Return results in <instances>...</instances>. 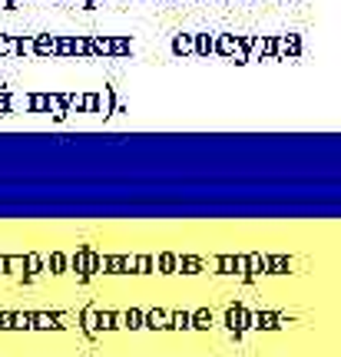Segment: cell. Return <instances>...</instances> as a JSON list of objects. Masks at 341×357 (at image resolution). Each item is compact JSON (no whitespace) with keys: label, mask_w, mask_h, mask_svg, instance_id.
Here are the masks:
<instances>
[{"label":"cell","mask_w":341,"mask_h":357,"mask_svg":"<svg viewBox=\"0 0 341 357\" xmlns=\"http://www.w3.org/2000/svg\"><path fill=\"white\" fill-rule=\"evenodd\" d=\"M57 56H89V43L83 37H57Z\"/></svg>","instance_id":"obj_1"},{"label":"cell","mask_w":341,"mask_h":357,"mask_svg":"<svg viewBox=\"0 0 341 357\" xmlns=\"http://www.w3.org/2000/svg\"><path fill=\"white\" fill-rule=\"evenodd\" d=\"M289 56H302V37H298V33L278 37V56L275 60H289Z\"/></svg>","instance_id":"obj_2"},{"label":"cell","mask_w":341,"mask_h":357,"mask_svg":"<svg viewBox=\"0 0 341 357\" xmlns=\"http://www.w3.org/2000/svg\"><path fill=\"white\" fill-rule=\"evenodd\" d=\"M212 53H219V56H235V53H239V33H215Z\"/></svg>","instance_id":"obj_3"},{"label":"cell","mask_w":341,"mask_h":357,"mask_svg":"<svg viewBox=\"0 0 341 357\" xmlns=\"http://www.w3.org/2000/svg\"><path fill=\"white\" fill-rule=\"evenodd\" d=\"M34 56H57V33H34Z\"/></svg>","instance_id":"obj_4"},{"label":"cell","mask_w":341,"mask_h":357,"mask_svg":"<svg viewBox=\"0 0 341 357\" xmlns=\"http://www.w3.org/2000/svg\"><path fill=\"white\" fill-rule=\"evenodd\" d=\"M116 106H119V102H116V89L113 86H103V93H96V113H116Z\"/></svg>","instance_id":"obj_5"},{"label":"cell","mask_w":341,"mask_h":357,"mask_svg":"<svg viewBox=\"0 0 341 357\" xmlns=\"http://www.w3.org/2000/svg\"><path fill=\"white\" fill-rule=\"evenodd\" d=\"M89 56H113V37H89Z\"/></svg>","instance_id":"obj_6"},{"label":"cell","mask_w":341,"mask_h":357,"mask_svg":"<svg viewBox=\"0 0 341 357\" xmlns=\"http://www.w3.org/2000/svg\"><path fill=\"white\" fill-rule=\"evenodd\" d=\"M215 47V33H192V53L199 56H209Z\"/></svg>","instance_id":"obj_7"},{"label":"cell","mask_w":341,"mask_h":357,"mask_svg":"<svg viewBox=\"0 0 341 357\" xmlns=\"http://www.w3.org/2000/svg\"><path fill=\"white\" fill-rule=\"evenodd\" d=\"M173 53H176V56L192 53V33H179V37H173Z\"/></svg>","instance_id":"obj_8"},{"label":"cell","mask_w":341,"mask_h":357,"mask_svg":"<svg viewBox=\"0 0 341 357\" xmlns=\"http://www.w3.org/2000/svg\"><path fill=\"white\" fill-rule=\"evenodd\" d=\"M129 50H133V43L126 37H113V56H129Z\"/></svg>","instance_id":"obj_9"},{"label":"cell","mask_w":341,"mask_h":357,"mask_svg":"<svg viewBox=\"0 0 341 357\" xmlns=\"http://www.w3.org/2000/svg\"><path fill=\"white\" fill-rule=\"evenodd\" d=\"M13 43H17V37L0 33V56H13Z\"/></svg>","instance_id":"obj_10"},{"label":"cell","mask_w":341,"mask_h":357,"mask_svg":"<svg viewBox=\"0 0 341 357\" xmlns=\"http://www.w3.org/2000/svg\"><path fill=\"white\" fill-rule=\"evenodd\" d=\"M146 321H150V328H166V321H169V314H163V311H152V314H150Z\"/></svg>","instance_id":"obj_11"},{"label":"cell","mask_w":341,"mask_h":357,"mask_svg":"<svg viewBox=\"0 0 341 357\" xmlns=\"http://www.w3.org/2000/svg\"><path fill=\"white\" fill-rule=\"evenodd\" d=\"M83 113H96V93H87V96H83Z\"/></svg>","instance_id":"obj_12"},{"label":"cell","mask_w":341,"mask_h":357,"mask_svg":"<svg viewBox=\"0 0 341 357\" xmlns=\"http://www.w3.org/2000/svg\"><path fill=\"white\" fill-rule=\"evenodd\" d=\"M129 328H143V314L139 311H129Z\"/></svg>","instance_id":"obj_13"},{"label":"cell","mask_w":341,"mask_h":357,"mask_svg":"<svg viewBox=\"0 0 341 357\" xmlns=\"http://www.w3.org/2000/svg\"><path fill=\"white\" fill-rule=\"evenodd\" d=\"M173 324L176 328H189V314H173Z\"/></svg>","instance_id":"obj_14"},{"label":"cell","mask_w":341,"mask_h":357,"mask_svg":"<svg viewBox=\"0 0 341 357\" xmlns=\"http://www.w3.org/2000/svg\"><path fill=\"white\" fill-rule=\"evenodd\" d=\"M93 3H100V0H93Z\"/></svg>","instance_id":"obj_15"},{"label":"cell","mask_w":341,"mask_h":357,"mask_svg":"<svg viewBox=\"0 0 341 357\" xmlns=\"http://www.w3.org/2000/svg\"><path fill=\"white\" fill-rule=\"evenodd\" d=\"M0 3H7V0H0Z\"/></svg>","instance_id":"obj_16"}]
</instances>
